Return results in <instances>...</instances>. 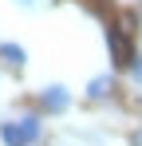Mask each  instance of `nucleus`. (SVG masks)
Returning <instances> with one entry per match:
<instances>
[{
	"instance_id": "7ed1b4c3",
	"label": "nucleus",
	"mask_w": 142,
	"mask_h": 146,
	"mask_svg": "<svg viewBox=\"0 0 142 146\" xmlns=\"http://www.w3.org/2000/svg\"><path fill=\"white\" fill-rule=\"evenodd\" d=\"M107 44H111V55H115V63H130V48H126V36H122V28H111V32H107Z\"/></svg>"
},
{
	"instance_id": "f03ea898",
	"label": "nucleus",
	"mask_w": 142,
	"mask_h": 146,
	"mask_svg": "<svg viewBox=\"0 0 142 146\" xmlns=\"http://www.w3.org/2000/svg\"><path fill=\"white\" fill-rule=\"evenodd\" d=\"M12 130H16V142H20V146H36L40 134H44V126H40L36 115H24L20 122H12Z\"/></svg>"
},
{
	"instance_id": "423d86ee",
	"label": "nucleus",
	"mask_w": 142,
	"mask_h": 146,
	"mask_svg": "<svg viewBox=\"0 0 142 146\" xmlns=\"http://www.w3.org/2000/svg\"><path fill=\"white\" fill-rule=\"evenodd\" d=\"M0 138H4L8 146H20V142H16V130H12V122H0Z\"/></svg>"
},
{
	"instance_id": "f257e3e1",
	"label": "nucleus",
	"mask_w": 142,
	"mask_h": 146,
	"mask_svg": "<svg viewBox=\"0 0 142 146\" xmlns=\"http://www.w3.org/2000/svg\"><path fill=\"white\" fill-rule=\"evenodd\" d=\"M40 107H44V111H51V115H63V111L71 107L67 87H59V83H55V87H44V91H40Z\"/></svg>"
},
{
	"instance_id": "20e7f679",
	"label": "nucleus",
	"mask_w": 142,
	"mask_h": 146,
	"mask_svg": "<svg viewBox=\"0 0 142 146\" xmlns=\"http://www.w3.org/2000/svg\"><path fill=\"white\" fill-rule=\"evenodd\" d=\"M111 87H115L111 75H95L91 83H87V95H91V99H107V95H111Z\"/></svg>"
},
{
	"instance_id": "1a4fd4ad",
	"label": "nucleus",
	"mask_w": 142,
	"mask_h": 146,
	"mask_svg": "<svg viewBox=\"0 0 142 146\" xmlns=\"http://www.w3.org/2000/svg\"><path fill=\"white\" fill-rule=\"evenodd\" d=\"M134 146H142V130H138V134H134Z\"/></svg>"
},
{
	"instance_id": "0eeeda50",
	"label": "nucleus",
	"mask_w": 142,
	"mask_h": 146,
	"mask_svg": "<svg viewBox=\"0 0 142 146\" xmlns=\"http://www.w3.org/2000/svg\"><path fill=\"white\" fill-rule=\"evenodd\" d=\"M130 79L142 83V55H130Z\"/></svg>"
},
{
	"instance_id": "39448f33",
	"label": "nucleus",
	"mask_w": 142,
	"mask_h": 146,
	"mask_svg": "<svg viewBox=\"0 0 142 146\" xmlns=\"http://www.w3.org/2000/svg\"><path fill=\"white\" fill-rule=\"evenodd\" d=\"M0 59L12 63V67H24V63H28V55H24L20 44H0Z\"/></svg>"
},
{
	"instance_id": "6e6552de",
	"label": "nucleus",
	"mask_w": 142,
	"mask_h": 146,
	"mask_svg": "<svg viewBox=\"0 0 142 146\" xmlns=\"http://www.w3.org/2000/svg\"><path fill=\"white\" fill-rule=\"evenodd\" d=\"M16 4H20V8H32V4H36V0H16Z\"/></svg>"
}]
</instances>
